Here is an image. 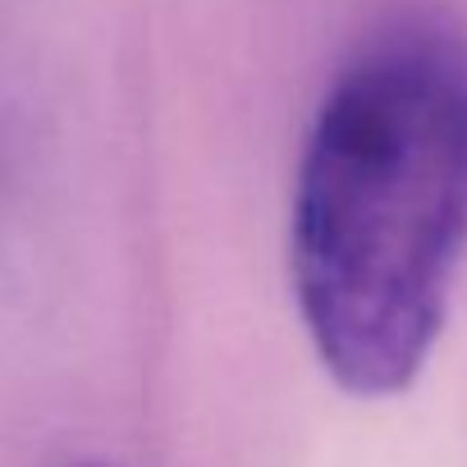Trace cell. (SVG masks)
I'll return each instance as SVG.
<instances>
[{"label": "cell", "mask_w": 467, "mask_h": 467, "mask_svg": "<svg viewBox=\"0 0 467 467\" xmlns=\"http://www.w3.org/2000/svg\"><path fill=\"white\" fill-rule=\"evenodd\" d=\"M467 248V42L399 28L330 83L294 188L289 266L321 367L362 399L426 367Z\"/></svg>", "instance_id": "obj_1"}]
</instances>
